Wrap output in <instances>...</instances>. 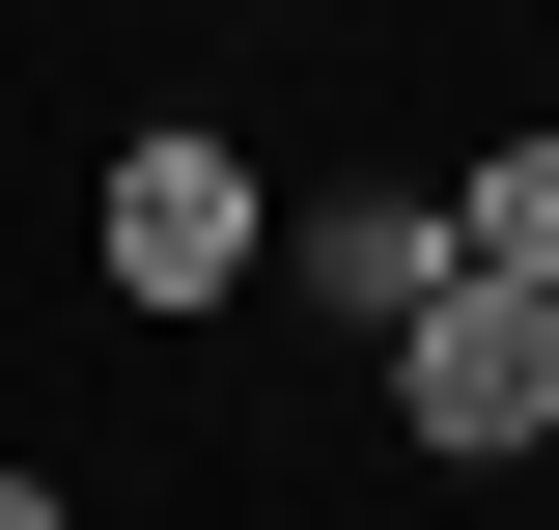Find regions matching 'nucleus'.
Masks as SVG:
<instances>
[{"mask_svg": "<svg viewBox=\"0 0 559 530\" xmlns=\"http://www.w3.org/2000/svg\"><path fill=\"white\" fill-rule=\"evenodd\" d=\"M252 252H280V140L252 112H112L84 140V308L112 335H197V308H252Z\"/></svg>", "mask_w": 559, "mask_h": 530, "instance_id": "f257e3e1", "label": "nucleus"}, {"mask_svg": "<svg viewBox=\"0 0 559 530\" xmlns=\"http://www.w3.org/2000/svg\"><path fill=\"white\" fill-rule=\"evenodd\" d=\"M392 447L419 474H532L559 447V308H532V279H448V308L392 335Z\"/></svg>", "mask_w": 559, "mask_h": 530, "instance_id": "f03ea898", "label": "nucleus"}, {"mask_svg": "<svg viewBox=\"0 0 559 530\" xmlns=\"http://www.w3.org/2000/svg\"><path fill=\"white\" fill-rule=\"evenodd\" d=\"M448 279H476V252H448V168H336V196H280V308L364 335V363H392Z\"/></svg>", "mask_w": 559, "mask_h": 530, "instance_id": "7ed1b4c3", "label": "nucleus"}, {"mask_svg": "<svg viewBox=\"0 0 559 530\" xmlns=\"http://www.w3.org/2000/svg\"><path fill=\"white\" fill-rule=\"evenodd\" d=\"M0 530H84V474H57V447H0Z\"/></svg>", "mask_w": 559, "mask_h": 530, "instance_id": "39448f33", "label": "nucleus"}, {"mask_svg": "<svg viewBox=\"0 0 559 530\" xmlns=\"http://www.w3.org/2000/svg\"><path fill=\"white\" fill-rule=\"evenodd\" d=\"M448 252L559 308V112H503V140H448Z\"/></svg>", "mask_w": 559, "mask_h": 530, "instance_id": "20e7f679", "label": "nucleus"}]
</instances>
